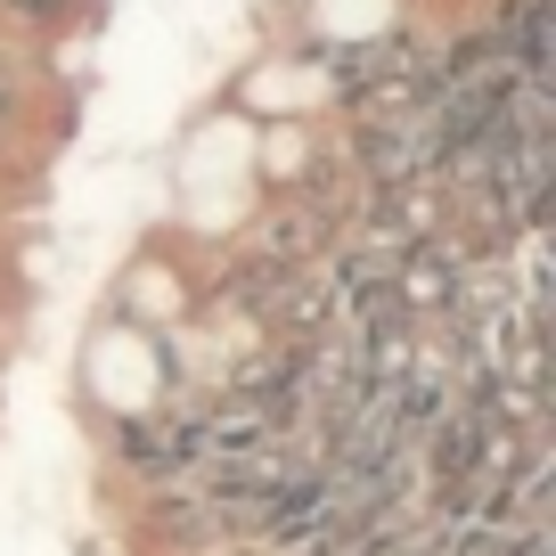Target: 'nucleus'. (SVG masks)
I'll use <instances>...</instances> for the list:
<instances>
[{
  "instance_id": "nucleus-1",
  "label": "nucleus",
  "mask_w": 556,
  "mask_h": 556,
  "mask_svg": "<svg viewBox=\"0 0 556 556\" xmlns=\"http://www.w3.org/2000/svg\"><path fill=\"white\" fill-rule=\"evenodd\" d=\"M74 0H0V17H17V25H66Z\"/></svg>"
}]
</instances>
